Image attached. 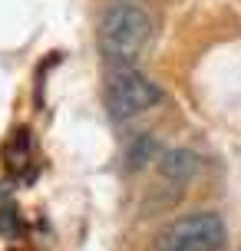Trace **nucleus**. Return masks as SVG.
<instances>
[{"label":"nucleus","instance_id":"nucleus-5","mask_svg":"<svg viewBox=\"0 0 241 251\" xmlns=\"http://www.w3.org/2000/svg\"><path fill=\"white\" fill-rule=\"evenodd\" d=\"M155 155H159V142H155V136L142 132V136H136L132 142H129L126 169H129V172H139V169H145V165L155 162Z\"/></svg>","mask_w":241,"mask_h":251},{"label":"nucleus","instance_id":"nucleus-1","mask_svg":"<svg viewBox=\"0 0 241 251\" xmlns=\"http://www.w3.org/2000/svg\"><path fill=\"white\" fill-rule=\"evenodd\" d=\"M149 33H152V20L149 13L142 10L139 3L132 0H122L106 10L99 24V50L102 56L113 63V66H132L139 60V53L145 50L149 43Z\"/></svg>","mask_w":241,"mask_h":251},{"label":"nucleus","instance_id":"nucleus-4","mask_svg":"<svg viewBox=\"0 0 241 251\" xmlns=\"http://www.w3.org/2000/svg\"><path fill=\"white\" fill-rule=\"evenodd\" d=\"M195 172H198V155L192 149H165L162 155H159V176H162L165 182L185 185Z\"/></svg>","mask_w":241,"mask_h":251},{"label":"nucleus","instance_id":"nucleus-3","mask_svg":"<svg viewBox=\"0 0 241 251\" xmlns=\"http://www.w3.org/2000/svg\"><path fill=\"white\" fill-rule=\"evenodd\" d=\"M162 100V93L149 76L136 73V70H116L109 76V86H106V106L116 119H129V116H139L145 109H152L155 102Z\"/></svg>","mask_w":241,"mask_h":251},{"label":"nucleus","instance_id":"nucleus-2","mask_svg":"<svg viewBox=\"0 0 241 251\" xmlns=\"http://www.w3.org/2000/svg\"><path fill=\"white\" fill-rule=\"evenodd\" d=\"M162 251H225V222L215 212L182 215L165 228Z\"/></svg>","mask_w":241,"mask_h":251}]
</instances>
